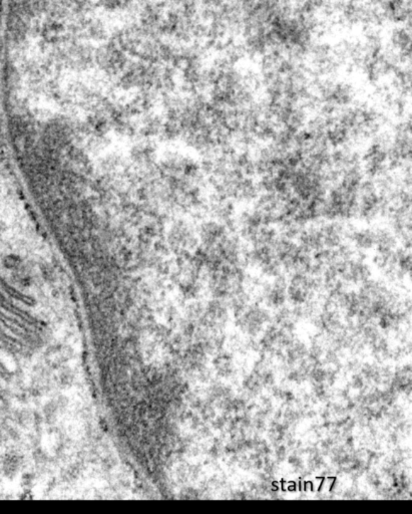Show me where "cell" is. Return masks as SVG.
<instances>
[{
  "mask_svg": "<svg viewBox=\"0 0 412 514\" xmlns=\"http://www.w3.org/2000/svg\"><path fill=\"white\" fill-rule=\"evenodd\" d=\"M360 187L337 181L329 186L320 208L321 220L347 222L356 219Z\"/></svg>",
  "mask_w": 412,
  "mask_h": 514,
  "instance_id": "obj_1",
  "label": "cell"
},
{
  "mask_svg": "<svg viewBox=\"0 0 412 514\" xmlns=\"http://www.w3.org/2000/svg\"><path fill=\"white\" fill-rule=\"evenodd\" d=\"M231 232L233 230L230 229L226 224L215 218L206 220L201 224L200 229H199V237L202 244V249L211 251L217 246L223 239H226Z\"/></svg>",
  "mask_w": 412,
  "mask_h": 514,
  "instance_id": "obj_5",
  "label": "cell"
},
{
  "mask_svg": "<svg viewBox=\"0 0 412 514\" xmlns=\"http://www.w3.org/2000/svg\"><path fill=\"white\" fill-rule=\"evenodd\" d=\"M375 246L373 253L389 254L401 246L396 235L387 226L374 227Z\"/></svg>",
  "mask_w": 412,
  "mask_h": 514,
  "instance_id": "obj_7",
  "label": "cell"
},
{
  "mask_svg": "<svg viewBox=\"0 0 412 514\" xmlns=\"http://www.w3.org/2000/svg\"><path fill=\"white\" fill-rule=\"evenodd\" d=\"M411 121L407 119L395 125L389 136L390 170L411 167Z\"/></svg>",
  "mask_w": 412,
  "mask_h": 514,
  "instance_id": "obj_4",
  "label": "cell"
},
{
  "mask_svg": "<svg viewBox=\"0 0 412 514\" xmlns=\"http://www.w3.org/2000/svg\"><path fill=\"white\" fill-rule=\"evenodd\" d=\"M4 266L7 268H14L19 264V258L16 256H9L4 259Z\"/></svg>",
  "mask_w": 412,
  "mask_h": 514,
  "instance_id": "obj_8",
  "label": "cell"
},
{
  "mask_svg": "<svg viewBox=\"0 0 412 514\" xmlns=\"http://www.w3.org/2000/svg\"><path fill=\"white\" fill-rule=\"evenodd\" d=\"M386 212L387 201L380 193L377 182L365 177L358 191L356 219L363 224H372L379 218L385 217Z\"/></svg>",
  "mask_w": 412,
  "mask_h": 514,
  "instance_id": "obj_2",
  "label": "cell"
},
{
  "mask_svg": "<svg viewBox=\"0 0 412 514\" xmlns=\"http://www.w3.org/2000/svg\"><path fill=\"white\" fill-rule=\"evenodd\" d=\"M347 242L353 251L362 256L373 252L375 246L374 227L364 224L350 228L348 229Z\"/></svg>",
  "mask_w": 412,
  "mask_h": 514,
  "instance_id": "obj_6",
  "label": "cell"
},
{
  "mask_svg": "<svg viewBox=\"0 0 412 514\" xmlns=\"http://www.w3.org/2000/svg\"><path fill=\"white\" fill-rule=\"evenodd\" d=\"M361 167L366 178L377 179L391 172L389 165V136L384 133L368 142L361 154Z\"/></svg>",
  "mask_w": 412,
  "mask_h": 514,
  "instance_id": "obj_3",
  "label": "cell"
}]
</instances>
